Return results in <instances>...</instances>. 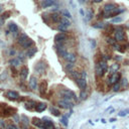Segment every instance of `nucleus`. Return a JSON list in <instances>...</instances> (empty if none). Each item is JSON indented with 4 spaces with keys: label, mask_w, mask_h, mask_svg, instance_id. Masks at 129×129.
I'll use <instances>...</instances> for the list:
<instances>
[{
    "label": "nucleus",
    "mask_w": 129,
    "mask_h": 129,
    "mask_svg": "<svg viewBox=\"0 0 129 129\" xmlns=\"http://www.w3.org/2000/svg\"><path fill=\"white\" fill-rule=\"evenodd\" d=\"M18 42H19L20 46L22 48H28L33 44V41H31V38H29L26 34H24V33H22V34L19 36Z\"/></svg>",
    "instance_id": "f257e3e1"
},
{
    "label": "nucleus",
    "mask_w": 129,
    "mask_h": 129,
    "mask_svg": "<svg viewBox=\"0 0 129 129\" xmlns=\"http://www.w3.org/2000/svg\"><path fill=\"white\" fill-rule=\"evenodd\" d=\"M108 85L111 86V85H114V84L116 83H118L121 81V74L118 72H116V73H113V74H111V76L108 78Z\"/></svg>",
    "instance_id": "f03ea898"
},
{
    "label": "nucleus",
    "mask_w": 129,
    "mask_h": 129,
    "mask_svg": "<svg viewBox=\"0 0 129 129\" xmlns=\"http://www.w3.org/2000/svg\"><path fill=\"white\" fill-rule=\"evenodd\" d=\"M61 95L64 97V99H69V100H77V97L74 92L70 91L68 89H64L61 90Z\"/></svg>",
    "instance_id": "7ed1b4c3"
},
{
    "label": "nucleus",
    "mask_w": 129,
    "mask_h": 129,
    "mask_svg": "<svg viewBox=\"0 0 129 129\" xmlns=\"http://www.w3.org/2000/svg\"><path fill=\"white\" fill-rule=\"evenodd\" d=\"M114 37H115V41H118V42H122L126 40V35H125V32L123 31L121 28L115 30L114 33Z\"/></svg>",
    "instance_id": "20e7f679"
},
{
    "label": "nucleus",
    "mask_w": 129,
    "mask_h": 129,
    "mask_svg": "<svg viewBox=\"0 0 129 129\" xmlns=\"http://www.w3.org/2000/svg\"><path fill=\"white\" fill-rule=\"evenodd\" d=\"M58 104H59L60 107L65 108V109H70V108H72V106H73L72 101L69 100V99H63V100H60V101H58Z\"/></svg>",
    "instance_id": "39448f33"
},
{
    "label": "nucleus",
    "mask_w": 129,
    "mask_h": 129,
    "mask_svg": "<svg viewBox=\"0 0 129 129\" xmlns=\"http://www.w3.org/2000/svg\"><path fill=\"white\" fill-rule=\"evenodd\" d=\"M76 83H77V85L79 86V88L81 89V91L82 90H86L87 88V80H86V78H79V79H77L76 80Z\"/></svg>",
    "instance_id": "423d86ee"
},
{
    "label": "nucleus",
    "mask_w": 129,
    "mask_h": 129,
    "mask_svg": "<svg viewBox=\"0 0 129 129\" xmlns=\"http://www.w3.org/2000/svg\"><path fill=\"white\" fill-rule=\"evenodd\" d=\"M43 128L42 129H55L53 121L48 118H43Z\"/></svg>",
    "instance_id": "0eeeda50"
},
{
    "label": "nucleus",
    "mask_w": 129,
    "mask_h": 129,
    "mask_svg": "<svg viewBox=\"0 0 129 129\" xmlns=\"http://www.w3.org/2000/svg\"><path fill=\"white\" fill-rule=\"evenodd\" d=\"M103 8H104V13H109L117 8V5L114 3H108V4H106Z\"/></svg>",
    "instance_id": "6e6552de"
},
{
    "label": "nucleus",
    "mask_w": 129,
    "mask_h": 129,
    "mask_svg": "<svg viewBox=\"0 0 129 129\" xmlns=\"http://www.w3.org/2000/svg\"><path fill=\"white\" fill-rule=\"evenodd\" d=\"M57 0H42L41 2V6L42 8H48L50 6H53V5L55 3Z\"/></svg>",
    "instance_id": "1a4fd4ad"
},
{
    "label": "nucleus",
    "mask_w": 129,
    "mask_h": 129,
    "mask_svg": "<svg viewBox=\"0 0 129 129\" xmlns=\"http://www.w3.org/2000/svg\"><path fill=\"white\" fill-rule=\"evenodd\" d=\"M48 90V82L46 80H42L40 83V93L41 95H44Z\"/></svg>",
    "instance_id": "9d476101"
},
{
    "label": "nucleus",
    "mask_w": 129,
    "mask_h": 129,
    "mask_svg": "<svg viewBox=\"0 0 129 129\" xmlns=\"http://www.w3.org/2000/svg\"><path fill=\"white\" fill-rule=\"evenodd\" d=\"M67 40V35L65 34V33H59V34H57L54 36V41L57 43H60L61 44L65 41Z\"/></svg>",
    "instance_id": "9b49d317"
},
{
    "label": "nucleus",
    "mask_w": 129,
    "mask_h": 129,
    "mask_svg": "<svg viewBox=\"0 0 129 129\" xmlns=\"http://www.w3.org/2000/svg\"><path fill=\"white\" fill-rule=\"evenodd\" d=\"M46 70H47V66L42 63H38L35 66V72L38 73V74H43L46 72Z\"/></svg>",
    "instance_id": "f8f14e48"
},
{
    "label": "nucleus",
    "mask_w": 129,
    "mask_h": 129,
    "mask_svg": "<svg viewBox=\"0 0 129 129\" xmlns=\"http://www.w3.org/2000/svg\"><path fill=\"white\" fill-rule=\"evenodd\" d=\"M57 53H58V54L60 55V57H61V58H66V55L68 54L67 50L63 47H61V44H60V43H59V46L57 48Z\"/></svg>",
    "instance_id": "ddd939ff"
},
{
    "label": "nucleus",
    "mask_w": 129,
    "mask_h": 129,
    "mask_svg": "<svg viewBox=\"0 0 129 129\" xmlns=\"http://www.w3.org/2000/svg\"><path fill=\"white\" fill-rule=\"evenodd\" d=\"M6 95H7V98H9L11 100H16L19 97L18 92H16V91H8L6 93Z\"/></svg>",
    "instance_id": "4468645a"
},
{
    "label": "nucleus",
    "mask_w": 129,
    "mask_h": 129,
    "mask_svg": "<svg viewBox=\"0 0 129 129\" xmlns=\"http://www.w3.org/2000/svg\"><path fill=\"white\" fill-rule=\"evenodd\" d=\"M47 109V104L46 103H37L35 106V111L36 112H43Z\"/></svg>",
    "instance_id": "2eb2a0df"
},
{
    "label": "nucleus",
    "mask_w": 129,
    "mask_h": 129,
    "mask_svg": "<svg viewBox=\"0 0 129 129\" xmlns=\"http://www.w3.org/2000/svg\"><path fill=\"white\" fill-rule=\"evenodd\" d=\"M27 76H28V69H27L26 67H23L20 71V78L22 80H25L27 78Z\"/></svg>",
    "instance_id": "dca6fc26"
},
{
    "label": "nucleus",
    "mask_w": 129,
    "mask_h": 129,
    "mask_svg": "<svg viewBox=\"0 0 129 129\" xmlns=\"http://www.w3.org/2000/svg\"><path fill=\"white\" fill-rule=\"evenodd\" d=\"M32 124L40 128H43V121L38 118H32Z\"/></svg>",
    "instance_id": "f3484780"
},
{
    "label": "nucleus",
    "mask_w": 129,
    "mask_h": 129,
    "mask_svg": "<svg viewBox=\"0 0 129 129\" xmlns=\"http://www.w3.org/2000/svg\"><path fill=\"white\" fill-rule=\"evenodd\" d=\"M67 61H69V63H75V61H76V60H77V58H76V55L74 54H69L68 53V54H67L66 55V58H65Z\"/></svg>",
    "instance_id": "a211bd4d"
},
{
    "label": "nucleus",
    "mask_w": 129,
    "mask_h": 129,
    "mask_svg": "<svg viewBox=\"0 0 129 129\" xmlns=\"http://www.w3.org/2000/svg\"><path fill=\"white\" fill-rule=\"evenodd\" d=\"M104 75H105L104 71L101 69V67H100V66L98 65V63H97V64H96V76L99 77V78H102Z\"/></svg>",
    "instance_id": "6ab92c4d"
},
{
    "label": "nucleus",
    "mask_w": 129,
    "mask_h": 129,
    "mask_svg": "<svg viewBox=\"0 0 129 129\" xmlns=\"http://www.w3.org/2000/svg\"><path fill=\"white\" fill-rule=\"evenodd\" d=\"M37 86V81H36V78L35 77H31L30 80H29V87L30 89H35Z\"/></svg>",
    "instance_id": "aec40b11"
},
{
    "label": "nucleus",
    "mask_w": 129,
    "mask_h": 129,
    "mask_svg": "<svg viewBox=\"0 0 129 129\" xmlns=\"http://www.w3.org/2000/svg\"><path fill=\"white\" fill-rule=\"evenodd\" d=\"M8 29L11 32H16L18 30V27H17V25H16L15 23H13V22H10V23L8 24Z\"/></svg>",
    "instance_id": "412c9836"
},
{
    "label": "nucleus",
    "mask_w": 129,
    "mask_h": 129,
    "mask_svg": "<svg viewBox=\"0 0 129 129\" xmlns=\"http://www.w3.org/2000/svg\"><path fill=\"white\" fill-rule=\"evenodd\" d=\"M120 68V65L119 64H113L111 66V68H110V72H111V74H113V73H116L117 71L119 70Z\"/></svg>",
    "instance_id": "4be33fe9"
},
{
    "label": "nucleus",
    "mask_w": 129,
    "mask_h": 129,
    "mask_svg": "<svg viewBox=\"0 0 129 129\" xmlns=\"http://www.w3.org/2000/svg\"><path fill=\"white\" fill-rule=\"evenodd\" d=\"M60 23L61 24H64L66 26H70L71 25V21L69 20V18H67V17H63V18H61V21H60Z\"/></svg>",
    "instance_id": "5701e85b"
},
{
    "label": "nucleus",
    "mask_w": 129,
    "mask_h": 129,
    "mask_svg": "<svg viewBox=\"0 0 129 129\" xmlns=\"http://www.w3.org/2000/svg\"><path fill=\"white\" fill-rule=\"evenodd\" d=\"M52 20H53V22H59L60 23V21H61V18H60V16H59V14H53L52 16Z\"/></svg>",
    "instance_id": "b1692460"
},
{
    "label": "nucleus",
    "mask_w": 129,
    "mask_h": 129,
    "mask_svg": "<svg viewBox=\"0 0 129 129\" xmlns=\"http://www.w3.org/2000/svg\"><path fill=\"white\" fill-rule=\"evenodd\" d=\"M122 21H123V18L121 16H116V17L112 19V23H119V22H122Z\"/></svg>",
    "instance_id": "393cba45"
},
{
    "label": "nucleus",
    "mask_w": 129,
    "mask_h": 129,
    "mask_svg": "<svg viewBox=\"0 0 129 129\" xmlns=\"http://www.w3.org/2000/svg\"><path fill=\"white\" fill-rule=\"evenodd\" d=\"M129 114V109H125V110H122V111H120L119 113H118V116H120V117H123V116H126V115H128Z\"/></svg>",
    "instance_id": "a878e982"
},
{
    "label": "nucleus",
    "mask_w": 129,
    "mask_h": 129,
    "mask_svg": "<svg viewBox=\"0 0 129 129\" xmlns=\"http://www.w3.org/2000/svg\"><path fill=\"white\" fill-rule=\"evenodd\" d=\"M10 65L12 66V67H17L19 65V61L17 59H12L10 61Z\"/></svg>",
    "instance_id": "bb28decb"
},
{
    "label": "nucleus",
    "mask_w": 129,
    "mask_h": 129,
    "mask_svg": "<svg viewBox=\"0 0 129 129\" xmlns=\"http://www.w3.org/2000/svg\"><path fill=\"white\" fill-rule=\"evenodd\" d=\"M50 112L54 115V116H60L61 115V112L58 110V109H55V108H54V107H52L50 108Z\"/></svg>",
    "instance_id": "cd10ccee"
},
{
    "label": "nucleus",
    "mask_w": 129,
    "mask_h": 129,
    "mask_svg": "<svg viewBox=\"0 0 129 129\" xmlns=\"http://www.w3.org/2000/svg\"><path fill=\"white\" fill-rule=\"evenodd\" d=\"M120 87H121V83H120V82L114 84V85H113V91H115V92L119 91V90H120Z\"/></svg>",
    "instance_id": "c85d7f7f"
},
{
    "label": "nucleus",
    "mask_w": 129,
    "mask_h": 129,
    "mask_svg": "<svg viewBox=\"0 0 129 129\" xmlns=\"http://www.w3.org/2000/svg\"><path fill=\"white\" fill-rule=\"evenodd\" d=\"M9 16H10V12H9V11H5L4 13H2V14H1V18L4 20V19L8 18Z\"/></svg>",
    "instance_id": "c756f323"
},
{
    "label": "nucleus",
    "mask_w": 129,
    "mask_h": 129,
    "mask_svg": "<svg viewBox=\"0 0 129 129\" xmlns=\"http://www.w3.org/2000/svg\"><path fill=\"white\" fill-rule=\"evenodd\" d=\"M67 28H68V26H66V25L61 24V23H60V24H59V26H58V29H59V30H61V31H66V30H67Z\"/></svg>",
    "instance_id": "7c9ffc66"
},
{
    "label": "nucleus",
    "mask_w": 129,
    "mask_h": 129,
    "mask_svg": "<svg viewBox=\"0 0 129 129\" xmlns=\"http://www.w3.org/2000/svg\"><path fill=\"white\" fill-rule=\"evenodd\" d=\"M35 53H36V48H33V49H30L29 52L27 53V57H28V58H32V55L34 54Z\"/></svg>",
    "instance_id": "2f4dec72"
},
{
    "label": "nucleus",
    "mask_w": 129,
    "mask_h": 129,
    "mask_svg": "<svg viewBox=\"0 0 129 129\" xmlns=\"http://www.w3.org/2000/svg\"><path fill=\"white\" fill-rule=\"evenodd\" d=\"M93 27H95V28H103L104 27V23H102V22H99V23H95L93 25Z\"/></svg>",
    "instance_id": "473e14b6"
},
{
    "label": "nucleus",
    "mask_w": 129,
    "mask_h": 129,
    "mask_svg": "<svg viewBox=\"0 0 129 129\" xmlns=\"http://www.w3.org/2000/svg\"><path fill=\"white\" fill-rule=\"evenodd\" d=\"M93 17V11L92 10H89L88 11V14H87V20H91Z\"/></svg>",
    "instance_id": "72a5a7b5"
},
{
    "label": "nucleus",
    "mask_w": 129,
    "mask_h": 129,
    "mask_svg": "<svg viewBox=\"0 0 129 129\" xmlns=\"http://www.w3.org/2000/svg\"><path fill=\"white\" fill-rule=\"evenodd\" d=\"M80 97H81L83 100L87 98V93L85 92V90H82V92H81V94H80Z\"/></svg>",
    "instance_id": "f704fd0d"
},
{
    "label": "nucleus",
    "mask_w": 129,
    "mask_h": 129,
    "mask_svg": "<svg viewBox=\"0 0 129 129\" xmlns=\"http://www.w3.org/2000/svg\"><path fill=\"white\" fill-rule=\"evenodd\" d=\"M107 42H108L109 44H111V46H113V44H115V43H116V41H115V40H113V38L109 37V38H107Z\"/></svg>",
    "instance_id": "c9c22d12"
},
{
    "label": "nucleus",
    "mask_w": 129,
    "mask_h": 129,
    "mask_svg": "<svg viewBox=\"0 0 129 129\" xmlns=\"http://www.w3.org/2000/svg\"><path fill=\"white\" fill-rule=\"evenodd\" d=\"M61 122L63 123L65 126H67V125H68V118H67V117H63V118L61 119Z\"/></svg>",
    "instance_id": "e433bc0d"
},
{
    "label": "nucleus",
    "mask_w": 129,
    "mask_h": 129,
    "mask_svg": "<svg viewBox=\"0 0 129 129\" xmlns=\"http://www.w3.org/2000/svg\"><path fill=\"white\" fill-rule=\"evenodd\" d=\"M63 13H64V15L66 16L67 18H71V17H72V16H71V13L69 12L68 10H64V11H63Z\"/></svg>",
    "instance_id": "4c0bfd02"
},
{
    "label": "nucleus",
    "mask_w": 129,
    "mask_h": 129,
    "mask_svg": "<svg viewBox=\"0 0 129 129\" xmlns=\"http://www.w3.org/2000/svg\"><path fill=\"white\" fill-rule=\"evenodd\" d=\"M6 129H18V128H17V126L14 125V124H8L6 126Z\"/></svg>",
    "instance_id": "58836bf2"
},
{
    "label": "nucleus",
    "mask_w": 129,
    "mask_h": 129,
    "mask_svg": "<svg viewBox=\"0 0 129 129\" xmlns=\"http://www.w3.org/2000/svg\"><path fill=\"white\" fill-rule=\"evenodd\" d=\"M127 84H128V83H127V80H126V79H123V80H122V82H121V85H122V86H127Z\"/></svg>",
    "instance_id": "ea45409f"
},
{
    "label": "nucleus",
    "mask_w": 129,
    "mask_h": 129,
    "mask_svg": "<svg viewBox=\"0 0 129 129\" xmlns=\"http://www.w3.org/2000/svg\"><path fill=\"white\" fill-rule=\"evenodd\" d=\"M94 2H96V3H99V2H101V1H103V0H93Z\"/></svg>",
    "instance_id": "a19ab883"
},
{
    "label": "nucleus",
    "mask_w": 129,
    "mask_h": 129,
    "mask_svg": "<svg viewBox=\"0 0 129 129\" xmlns=\"http://www.w3.org/2000/svg\"><path fill=\"white\" fill-rule=\"evenodd\" d=\"M115 59H116V60H118V61H119V60H121L120 55H116V57H115Z\"/></svg>",
    "instance_id": "79ce46f5"
},
{
    "label": "nucleus",
    "mask_w": 129,
    "mask_h": 129,
    "mask_svg": "<svg viewBox=\"0 0 129 129\" xmlns=\"http://www.w3.org/2000/svg\"><path fill=\"white\" fill-rule=\"evenodd\" d=\"M115 121H116V119H115V118H112V119H110V120H109V122H115Z\"/></svg>",
    "instance_id": "37998d69"
},
{
    "label": "nucleus",
    "mask_w": 129,
    "mask_h": 129,
    "mask_svg": "<svg viewBox=\"0 0 129 129\" xmlns=\"http://www.w3.org/2000/svg\"><path fill=\"white\" fill-rule=\"evenodd\" d=\"M80 13H81V14H82V15H84V11H83V10H82V9H81V10H80Z\"/></svg>",
    "instance_id": "c03bdc74"
},
{
    "label": "nucleus",
    "mask_w": 129,
    "mask_h": 129,
    "mask_svg": "<svg viewBox=\"0 0 129 129\" xmlns=\"http://www.w3.org/2000/svg\"><path fill=\"white\" fill-rule=\"evenodd\" d=\"M79 2H81V3H84L85 1H84V0H79Z\"/></svg>",
    "instance_id": "a18cd8bd"
}]
</instances>
